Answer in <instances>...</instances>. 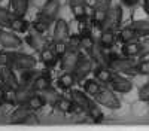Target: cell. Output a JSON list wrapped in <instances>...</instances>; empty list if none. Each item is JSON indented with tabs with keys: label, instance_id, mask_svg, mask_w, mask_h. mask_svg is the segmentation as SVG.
<instances>
[{
	"label": "cell",
	"instance_id": "obj_39",
	"mask_svg": "<svg viewBox=\"0 0 149 131\" xmlns=\"http://www.w3.org/2000/svg\"><path fill=\"white\" fill-rule=\"evenodd\" d=\"M110 0H95L94 9H103V10H109L110 8Z\"/></svg>",
	"mask_w": 149,
	"mask_h": 131
},
{
	"label": "cell",
	"instance_id": "obj_15",
	"mask_svg": "<svg viewBox=\"0 0 149 131\" xmlns=\"http://www.w3.org/2000/svg\"><path fill=\"white\" fill-rule=\"evenodd\" d=\"M24 42H26L33 51L36 52H42L45 49V43H43V39H42V36L39 33H27L26 34V37H24Z\"/></svg>",
	"mask_w": 149,
	"mask_h": 131
},
{
	"label": "cell",
	"instance_id": "obj_13",
	"mask_svg": "<svg viewBox=\"0 0 149 131\" xmlns=\"http://www.w3.org/2000/svg\"><path fill=\"white\" fill-rule=\"evenodd\" d=\"M31 113H33V110L27 104H18V107L10 115V122L12 124H26L27 118Z\"/></svg>",
	"mask_w": 149,
	"mask_h": 131
},
{
	"label": "cell",
	"instance_id": "obj_40",
	"mask_svg": "<svg viewBox=\"0 0 149 131\" xmlns=\"http://www.w3.org/2000/svg\"><path fill=\"white\" fill-rule=\"evenodd\" d=\"M140 57H146V55H149V39H146V40H143V42H140Z\"/></svg>",
	"mask_w": 149,
	"mask_h": 131
},
{
	"label": "cell",
	"instance_id": "obj_9",
	"mask_svg": "<svg viewBox=\"0 0 149 131\" xmlns=\"http://www.w3.org/2000/svg\"><path fill=\"white\" fill-rule=\"evenodd\" d=\"M121 21H122V8H121L119 5L110 6L109 10H107V17H106V21H104L103 30H104V28L116 30V28L119 27Z\"/></svg>",
	"mask_w": 149,
	"mask_h": 131
},
{
	"label": "cell",
	"instance_id": "obj_29",
	"mask_svg": "<svg viewBox=\"0 0 149 131\" xmlns=\"http://www.w3.org/2000/svg\"><path fill=\"white\" fill-rule=\"evenodd\" d=\"M131 27L137 31V34L140 37L149 36V19H137L131 24Z\"/></svg>",
	"mask_w": 149,
	"mask_h": 131
},
{
	"label": "cell",
	"instance_id": "obj_21",
	"mask_svg": "<svg viewBox=\"0 0 149 131\" xmlns=\"http://www.w3.org/2000/svg\"><path fill=\"white\" fill-rule=\"evenodd\" d=\"M140 42L139 40H133V42H127V43H124L122 46V55L124 57H137L140 55Z\"/></svg>",
	"mask_w": 149,
	"mask_h": 131
},
{
	"label": "cell",
	"instance_id": "obj_7",
	"mask_svg": "<svg viewBox=\"0 0 149 131\" xmlns=\"http://www.w3.org/2000/svg\"><path fill=\"white\" fill-rule=\"evenodd\" d=\"M58 12H60V0H46L37 17L46 19L48 22H54L57 21Z\"/></svg>",
	"mask_w": 149,
	"mask_h": 131
},
{
	"label": "cell",
	"instance_id": "obj_32",
	"mask_svg": "<svg viewBox=\"0 0 149 131\" xmlns=\"http://www.w3.org/2000/svg\"><path fill=\"white\" fill-rule=\"evenodd\" d=\"M49 26H51V22H48L46 19L37 17V18L33 21V24H31V28H33V31L39 33V34H45V33L49 30Z\"/></svg>",
	"mask_w": 149,
	"mask_h": 131
},
{
	"label": "cell",
	"instance_id": "obj_45",
	"mask_svg": "<svg viewBox=\"0 0 149 131\" xmlns=\"http://www.w3.org/2000/svg\"><path fill=\"white\" fill-rule=\"evenodd\" d=\"M5 103V100H3V94H2V89H0V106H2Z\"/></svg>",
	"mask_w": 149,
	"mask_h": 131
},
{
	"label": "cell",
	"instance_id": "obj_5",
	"mask_svg": "<svg viewBox=\"0 0 149 131\" xmlns=\"http://www.w3.org/2000/svg\"><path fill=\"white\" fill-rule=\"evenodd\" d=\"M37 64V60L33 57V55H29V54H24V52H15L14 51V55H12V69L14 70H29V69H34Z\"/></svg>",
	"mask_w": 149,
	"mask_h": 131
},
{
	"label": "cell",
	"instance_id": "obj_25",
	"mask_svg": "<svg viewBox=\"0 0 149 131\" xmlns=\"http://www.w3.org/2000/svg\"><path fill=\"white\" fill-rule=\"evenodd\" d=\"M49 87H51V79H49V76L45 75V73H40L34 79V82L31 83V88L36 92H40V91H43V89H46Z\"/></svg>",
	"mask_w": 149,
	"mask_h": 131
},
{
	"label": "cell",
	"instance_id": "obj_2",
	"mask_svg": "<svg viewBox=\"0 0 149 131\" xmlns=\"http://www.w3.org/2000/svg\"><path fill=\"white\" fill-rule=\"evenodd\" d=\"M94 98H95L97 104L104 106V107H107V109H112V110L121 109V100L118 98V95L115 94V91L112 89V88L102 87L100 91L95 94Z\"/></svg>",
	"mask_w": 149,
	"mask_h": 131
},
{
	"label": "cell",
	"instance_id": "obj_26",
	"mask_svg": "<svg viewBox=\"0 0 149 131\" xmlns=\"http://www.w3.org/2000/svg\"><path fill=\"white\" fill-rule=\"evenodd\" d=\"M140 37V36L137 34V31H136L131 26L130 27H125L122 28L118 34V39L122 42V43H127V42H133V40H137Z\"/></svg>",
	"mask_w": 149,
	"mask_h": 131
},
{
	"label": "cell",
	"instance_id": "obj_41",
	"mask_svg": "<svg viewBox=\"0 0 149 131\" xmlns=\"http://www.w3.org/2000/svg\"><path fill=\"white\" fill-rule=\"evenodd\" d=\"M140 2V0H121V3L125 6V8H133V6H136Z\"/></svg>",
	"mask_w": 149,
	"mask_h": 131
},
{
	"label": "cell",
	"instance_id": "obj_24",
	"mask_svg": "<svg viewBox=\"0 0 149 131\" xmlns=\"http://www.w3.org/2000/svg\"><path fill=\"white\" fill-rule=\"evenodd\" d=\"M29 27H30V24L24 19V17H14V19H12L10 26H9V28L12 31H15L18 34L19 33H27Z\"/></svg>",
	"mask_w": 149,
	"mask_h": 131
},
{
	"label": "cell",
	"instance_id": "obj_37",
	"mask_svg": "<svg viewBox=\"0 0 149 131\" xmlns=\"http://www.w3.org/2000/svg\"><path fill=\"white\" fill-rule=\"evenodd\" d=\"M137 73L143 76H149V60H142L137 64Z\"/></svg>",
	"mask_w": 149,
	"mask_h": 131
},
{
	"label": "cell",
	"instance_id": "obj_10",
	"mask_svg": "<svg viewBox=\"0 0 149 131\" xmlns=\"http://www.w3.org/2000/svg\"><path fill=\"white\" fill-rule=\"evenodd\" d=\"M81 54L78 52V49H73V48H69L67 52L60 58V66H61V70L64 71H72L76 66L78 60H79Z\"/></svg>",
	"mask_w": 149,
	"mask_h": 131
},
{
	"label": "cell",
	"instance_id": "obj_20",
	"mask_svg": "<svg viewBox=\"0 0 149 131\" xmlns=\"http://www.w3.org/2000/svg\"><path fill=\"white\" fill-rule=\"evenodd\" d=\"M30 0H10V9L15 17H26Z\"/></svg>",
	"mask_w": 149,
	"mask_h": 131
},
{
	"label": "cell",
	"instance_id": "obj_30",
	"mask_svg": "<svg viewBox=\"0 0 149 131\" xmlns=\"http://www.w3.org/2000/svg\"><path fill=\"white\" fill-rule=\"evenodd\" d=\"M40 94H42V97L45 98V101L48 103V104H51V106H55V103L60 100V97L61 95L58 94V91L57 89H54V88H46V89H43V91H40Z\"/></svg>",
	"mask_w": 149,
	"mask_h": 131
},
{
	"label": "cell",
	"instance_id": "obj_8",
	"mask_svg": "<svg viewBox=\"0 0 149 131\" xmlns=\"http://www.w3.org/2000/svg\"><path fill=\"white\" fill-rule=\"evenodd\" d=\"M109 85L115 92H121V94H127L133 89V82L121 73H113Z\"/></svg>",
	"mask_w": 149,
	"mask_h": 131
},
{
	"label": "cell",
	"instance_id": "obj_11",
	"mask_svg": "<svg viewBox=\"0 0 149 131\" xmlns=\"http://www.w3.org/2000/svg\"><path fill=\"white\" fill-rule=\"evenodd\" d=\"M0 82L5 87H10V88H18L19 87V80L15 75V70L12 67H0Z\"/></svg>",
	"mask_w": 149,
	"mask_h": 131
},
{
	"label": "cell",
	"instance_id": "obj_44",
	"mask_svg": "<svg viewBox=\"0 0 149 131\" xmlns=\"http://www.w3.org/2000/svg\"><path fill=\"white\" fill-rule=\"evenodd\" d=\"M70 5H76V3H85V0H69Z\"/></svg>",
	"mask_w": 149,
	"mask_h": 131
},
{
	"label": "cell",
	"instance_id": "obj_3",
	"mask_svg": "<svg viewBox=\"0 0 149 131\" xmlns=\"http://www.w3.org/2000/svg\"><path fill=\"white\" fill-rule=\"evenodd\" d=\"M94 58L91 55H81L74 69L72 70V73L76 79V82H82L84 79H86L90 76V73L94 70Z\"/></svg>",
	"mask_w": 149,
	"mask_h": 131
},
{
	"label": "cell",
	"instance_id": "obj_6",
	"mask_svg": "<svg viewBox=\"0 0 149 131\" xmlns=\"http://www.w3.org/2000/svg\"><path fill=\"white\" fill-rule=\"evenodd\" d=\"M22 45V39L18 37L15 31L12 30H6V28H0V46L5 48V49H18Z\"/></svg>",
	"mask_w": 149,
	"mask_h": 131
},
{
	"label": "cell",
	"instance_id": "obj_17",
	"mask_svg": "<svg viewBox=\"0 0 149 131\" xmlns=\"http://www.w3.org/2000/svg\"><path fill=\"white\" fill-rule=\"evenodd\" d=\"M76 83V79H74L72 71H64L61 76H58L57 79V87L61 89V91H69L72 89V87Z\"/></svg>",
	"mask_w": 149,
	"mask_h": 131
},
{
	"label": "cell",
	"instance_id": "obj_36",
	"mask_svg": "<svg viewBox=\"0 0 149 131\" xmlns=\"http://www.w3.org/2000/svg\"><path fill=\"white\" fill-rule=\"evenodd\" d=\"M52 49H54V52L58 55V58H61L66 52H67V49H69V43H67V40H61V42H54V45H52Z\"/></svg>",
	"mask_w": 149,
	"mask_h": 131
},
{
	"label": "cell",
	"instance_id": "obj_22",
	"mask_svg": "<svg viewBox=\"0 0 149 131\" xmlns=\"http://www.w3.org/2000/svg\"><path fill=\"white\" fill-rule=\"evenodd\" d=\"M55 109L60 110L61 113H72L78 109L76 104L73 103L72 98H66V97H60V100L55 103Z\"/></svg>",
	"mask_w": 149,
	"mask_h": 131
},
{
	"label": "cell",
	"instance_id": "obj_23",
	"mask_svg": "<svg viewBox=\"0 0 149 131\" xmlns=\"http://www.w3.org/2000/svg\"><path fill=\"white\" fill-rule=\"evenodd\" d=\"M30 109L33 110V112H36V110H40V109H43V107L48 104L46 101H45V98L42 97V94L39 92V94H36V91L31 94V97L29 98V101L26 103Z\"/></svg>",
	"mask_w": 149,
	"mask_h": 131
},
{
	"label": "cell",
	"instance_id": "obj_46",
	"mask_svg": "<svg viewBox=\"0 0 149 131\" xmlns=\"http://www.w3.org/2000/svg\"><path fill=\"white\" fill-rule=\"evenodd\" d=\"M0 2H2V0H0Z\"/></svg>",
	"mask_w": 149,
	"mask_h": 131
},
{
	"label": "cell",
	"instance_id": "obj_31",
	"mask_svg": "<svg viewBox=\"0 0 149 131\" xmlns=\"http://www.w3.org/2000/svg\"><path fill=\"white\" fill-rule=\"evenodd\" d=\"M42 73V71H37L36 69H29V70H22L21 71V78L19 82L21 83H27V85H31L34 82V79Z\"/></svg>",
	"mask_w": 149,
	"mask_h": 131
},
{
	"label": "cell",
	"instance_id": "obj_28",
	"mask_svg": "<svg viewBox=\"0 0 149 131\" xmlns=\"http://www.w3.org/2000/svg\"><path fill=\"white\" fill-rule=\"evenodd\" d=\"M2 94H3V100L6 104L9 106H15L17 104V89L15 88H10V87H5L2 85Z\"/></svg>",
	"mask_w": 149,
	"mask_h": 131
},
{
	"label": "cell",
	"instance_id": "obj_12",
	"mask_svg": "<svg viewBox=\"0 0 149 131\" xmlns=\"http://www.w3.org/2000/svg\"><path fill=\"white\" fill-rule=\"evenodd\" d=\"M69 36H70L69 24L64 19H57L55 21V26H54V33H52V42L67 40Z\"/></svg>",
	"mask_w": 149,
	"mask_h": 131
},
{
	"label": "cell",
	"instance_id": "obj_42",
	"mask_svg": "<svg viewBox=\"0 0 149 131\" xmlns=\"http://www.w3.org/2000/svg\"><path fill=\"white\" fill-rule=\"evenodd\" d=\"M26 124L27 125H36V124H39V121H37V119H36V116L31 113L29 118H27V121H26Z\"/></svg>",
	"mask_w": 149,
	"mask_h": 131
},
{
	"label": "cell",
	"instance_id": "obj_16",
	"mask_svg": "<svg viewBox=\"0 0 149 131\" xmlns=\"http://www.w3.org/2000/svg\"><path fill=\"white\" fill-rule=\"evenodd\" d=\"M98 40H100V46L104 48V49H110L112 46H113V43L116 42V31L112 30V28H104L100 31V37H98Z\"/></svg>",
	"mask_w": 149,
	"mask_h": 131
},
{
	"label": "cell",
	"instance_id": "obj_34",
	"mask_svg": "<svg viewBox=\"0 0 149 131\" xmlns=\"http://www.w3.org/2000/svg\"><path fill=\"white\" fill-rule=\"evenodd\" d=\"M72 14L78 21H84L86 17V5L85 3H76V5H70Z\"/></svg>",
	"mask_w": 149,
	"mask_h": 131
},
{
	"label": "cell",
	"instance_id": "obj_38",
	"mask_svg": "<svg viewBox=\"0 0 149 131\" xmlns=\"http://www.w3.org/2000/svg\"><path fill=\"white\" fill-rule=\"evenodd\" d=\"M139 100L145 101V103H149V82L145 83V85L139 89Z\"/></svg>",
	"mask_w": 149,
	"mask_h": 131
},
{
	"label": "cell",
	"instance_id": "obj_14",
	"mask_svg": "<svg viewBox=\"0 0 149 131\" xmlns=\"http://www.w3.org/2000/svg\"><path fill=\"white\" fill-rule=\"evenodd\" d=\"M93 73H94V78L98 82H102V83H109L112 76H113V71H112V69L107 64H98V66H95L94 70H93Z\"/></svg>",
	"mask_w": 149,
	"mask_h": 131
},
{
	"label": "cell",
	"instance_id": "obj_27",
	"mask_svg": "<svg viewBox=\"0 0 149 131\" xmlns=\"http://www.w3.org/2000/svg\"><path fill=\"white\" fill-rule=\"evenodd\" d=\"M95 46V42H94V39H93V36H91V33L88 31V30H84L82 33H81V49H84V51H86V52H91L93 51V48Z\"/></svg>",
	"mask_w": 149,
	"mask_h": 131
},
{
	"label": "cell",
	"instance_id": "obj_19",
	"mask_svg": "<svg viewBox=\"0 0 149 131\" xmlns=\"http://www.w3.org/2000/svg\"><path fill=\"white\" fill-rule=\"evenodd\" d=\"M39 54H40V61L45 64V67L51 69V67H54L57 64L58 55L54 52L52 48H45V49L42 52H39Z\"/></svg>",
	"mask_w": 149,
	"mask_h": 131
},
{
	"label": "cell",
	"instance_id": "obj_1",
	"mask_svg": "<svg viewBox=\"0 0 149 131\" xmlns=\"http://www.w3.org/2000/svg\"><path fill=\"white\" fill-rule=\"evenodd\" d=\"M70 98L73 100V103L76 104L78 110H82L88 115L94 122H102L103 121V112L98 109L97 101L91 100V95H88L84 89H70Z\"/></svg>",
	"mask_w": 149,
	"mask_h": 131
},
{
	"label": "cell",
	"instance_id": "obj_18",
	"mask_svg": "<svg viewBox=\"0 0 149 131\" xmlns=\"http://www.w3.org/2000/svg\"><path fill=\"white\" fill-rule=\"evenodd\" d=\"M100 88H102V82H98L95 78H93V79L86 78L82 80V89L88 95H91V97H95V94L100 91Z\"/></svg>",
	"mask_w": 149,
	"mask_h": 131
},
{
	"label": "cell",
	"instance_id": "obj_35",
	"mask_svg": "<svg viewBox=\"0 0 149 131\" xmlns=\"http://www.w3.org/2000/svg\"><path fill=\"white\" fill-rule=\"evenodd\" d=\"M12 55L14 51L10 49H3L0 51V67H10L12 66Z\"/></svg>",
	"mask_w": 149,
	"mask_h": 131
},
{
	"label": "cell",
	"instance_id": "obj_4",
	"mask_svg": "<svg viewBox=\"0 0 149 131\" xmlns=\"http://www.w3.org/2000/svg\"><path fill=\"white\" fill-rule=\"evenodd\" d=\"M109 67L121 75H136L137 73V63H134L131 57H116L110 60Z\"/></svg>",
	"mask_w": 149,
	"mask_h": 131
},
{
	"label": "cell",
	"instance_id": "obj_33",
	"mask_svg": "<svg viewBox=\"0 0 149 131\" xmlns=\"http://www.w3.org/2000/svg\"><path fill=\"white\" fill-rule=\"evenodd\" d=\"M14 14H12V10L6 9V8H2L0 6V27H3V28H9L10 26V22L12 19H14Z\"/></svg>",
	"mask_w": 149,
	"mask_h": 131
},
{
	"label": "cell",
	"instance_id": "obj_43",
	"mask_svg": "<svg viewBox=\"0 0 149 131\" xmlns=\"http://www.w3.org/2000/svg\"><path fill=\"white\" fill-rule=\"evenodd\" d=\"M143 10L146 12V15L149 17V0H143Z\"/></svg>",
	"mask_w": 149,
	"mask_h": 131
}]
</instances>
